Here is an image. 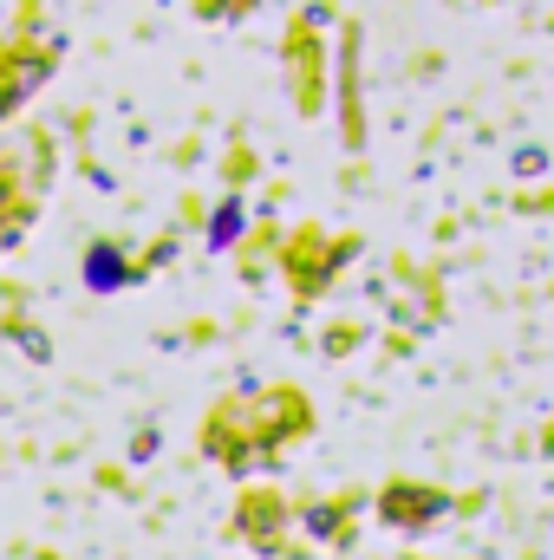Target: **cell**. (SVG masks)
<instances>
[{
    "instance_id": "obj_1",
    "label": "cell",
    "mask_w": 554,
    "mask_h": 560,
    "mask_svg": "<svg viewBox=\"0 0 554 560\" xmlns=\"http://www.w3.org/2000/svg\"><path fill=\"white\" fill-rule=\"evenodd\" d=\"M85 280L92 287H125V255L118 248H92L85 255Z\"/></svg>"
},
{
    "instance_id": "obj_2",
    "label": "cell",
    "mask_w": 554,
    "mask_h": 560,
    "mask_svg": "<svg viewBox=\"0 0 554 560\" xmlns=\"http://www.w3.org/2000/svg\"><path fill=\"white\" fill-rule=\"evenodd\" d=\"M235 215H242V209H235V202H222V209H216V248H222V242H229V235H235Z\"/></svg>"
}]
</instances>
